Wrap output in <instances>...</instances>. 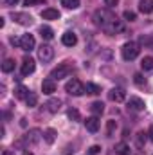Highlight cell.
<instances>
[{"label":"cell","mask_w":153,"mask_h":155,"mask_svg":"<svg viewBox=\"0 0 153 155\" xmlns=\"http://www.w3.org/2000/svg\"><path fill=\"white\" fill-rule=\"evenodd\" d=\"M114 20H115V15L110 11V9H97V11L94 13V24L99 25L103 31H105Z\"/></svg>","instance_id":"1"},{"label":"cell","mask_w":153,"mask_h":155,"mask_svg":"<svg viewBox=\"0 0 153 155\" xmlns=\"http://www.w3.org/2000/svg\"><path fill=\"white\" fill-rule=\"evenodd\" d=\"M139 52H141V45H139L137 41H126V43L122 45V49H121V54H122V58H124L126 61L135 60V58L139 56Z\"/></svg>","instance_id":"2"},{"label":"cell","mask_w":153,"mask_h":155,"mask_svg":"<svg viewBox=\"0 0 153 155\" xmlns=\"http://www.w3.org/2000/svg\"><path fill=\"white\" fill-rule=\"evenodd\" d=\"M119 0H105V5H108V7H112V5H115Z\"/></svg>","instance_id":"36"},{"label":"cell","mask_w":153,"mask_h":155,"mask_svg":"<svg viewBox=\"0 0 153 155\" xmlns=\"http://www.w3.org/2000/svg\"><path fill=\"white\" fill-rule=\"evenodd\" d=\"M56 135H58V134H56V130H54V128H47V130H45V134H43V137H45V141H47L49 144H52V143L56 141Z\"/></svg>","instance_id":"23"},{"label":"cell","mask_w":153,"mask_h":155,"mask_svg":"<svg viewBox=\"0 0 153 155\" xmlns=\"http://www.w3.org/2000/svg\"><path fill=\"white\" fill-rule=\"evenodd\" d=\"M4 2H5L7 5H16V4H18V0H4Z\"/></svg>","instance_id":"37"},{"label":"cell","mask_w":153,"mask_h":155,"mask_svg":"<svg viewBox=\"0 0 153 155\" xmlns=\"http://www.w3.org/2000/svg\"><path fill=\"white\" fill-rule=\"evenodd\" d=\"M15 71V60H5L2 63V72H11Z\"/></svg>","instance_id":"27"},{"label":"cell","mask_w":153,"mask_h":155,"mask_svg":"<svg viewBox=\"0 0 153 155\" xmlns=\"http://www.w3.org/2000/svg\"><path fill=\"white\" fill-rule=\"evenodd\" d=\"M99 150H101L99 146H90V150H88V152H90V155H97V153H99Z\"/></svg>","instance_id":"35"},{"label":"cell","mask_w":153,"mask_h":155,"mask_svg":"<svg viewBox=\"0 0 153 155\" xmlns=\"http://www.w3.org/2000/svg\"><path fill=\"white\" fill-rule=\"evenodd\" d=\"M148 135H150V139L153 141V126H150V130H148Z\"/></svg>","instance_id":"38"},{"label":"cell","mask_w":153,"mask_h":155,"mask_svg":"<svg viewBox=\"0 0 153 155\" xmlns=\"http://www.w3.org/2000/svg\"><path fill=\"white\" fill-rule=\"evenodd\" d=\"M141 43L148 49L153 51V35H146V36H141Z\"/></svg>","instance_id":"26"},{"label":"cell","mask_w":153,"mask_h":155,"mask_svg":"<svg viewBox=\"0 0 153 155\" xmlns=\"http://www.w3.org/2000/svg\"><path fill=\"white\" fill-rule=\"evenodd\" d=\"M108 97H110V101L121 103V101H124V99H126V92H124L122 88H112V90L108 92Z\"/></svg>","instance_id":"12"},{"label":"cell","mask_w":153,"mask_h":155,"mask_svg":"<svg viewBox=\"0 0 153 155\" xmlns=\"http://www.w3.org/2000/svg\"><path fill=\"white\" fill-rule=\"evenodd\" d=\"M34 47H36V41H34V36H33V35H24V36L20 38V49H22V51L31 52Z\"/></svg>","instance_id":"6"},{"label":"cell","mask_w":153,"mask_h":155,"mask_svg":"<svg viewBox=\"0 0 153 155\" xmlns=\"http://www.w3.org/2000/svg\"><path fill=\"white\" fill-rule=\"evenodd\" d=\"M65 90H67L70 96H81V94L86 92V90H85V85H83L79 79H70V81H67Z\"/></svg>","instance_id":"4"},{"label":"cell","mask_w":153,"mask_h":155,"mask_svg":"<svg viewBox=\"0 0 153 155\" xmlns=\"http://www.w3.org/2000/svg\"><path fill=\"white\" fill-rule=\"evenodd\" d=\"M40 139H41V132H40L38 128H33V130H29L25 135H24V143L25 144H36V143H40Z\"/></svg>","instance_id":"7"},{"label":"cell","mask_w":153,"mask_h":155,"mask_svg":"<svg viewBox=\"0 0 153 155\" xmlns=\"http://www.w3.org/2000/svg\"><path fill=\"white\" fill-rule=\"evenodd\" d=\"M114 130H115V121H108L106 123V137H114Z\"/></svg>","instance_id":"30"},{"label":"cell","mask_w":153,"mask_h":155,"mask_svg":"<svg viewBox=\"0 0 153 155\" xmlns=\"http://www.w3.org/2000/svg\"><path fill=\"white\" fill-rule=\"evenodd\" d=\"M40 36L49 41V40L54 38V31H52L50 27H47V25H41V27H40Z\"/></svg>","instance_id":"19"},{"label":"cell","mask_w":153,"mask_h":155,"mask_svg":"<svg viewBox=\"0 0 153 155\" xmlns=\"http://www.w3.org/2000/svg\"><path fill=\"white\" fill-rule=\"evenodd\" d=\"M137 18V15L133 13V11H124V20H130V22H133Z\"/></svg>","instance_id":"33"},{"label":"cell","mask_w":153,"mask_h":155,"mask_svg":"<svg viewBox=\"0 0 153 155\" xmlns=\"http://www.w3.org/2000/svg\"><path fill=\"white\" fill-rule=\"evenodd\" d=\"M141 67H142V71L151 72V71H153V58H151V56H146V58L141 61Z\"/></svg>","instance_id":"24"},{"label":"cell","mask_w":153,"mask_h":155,"mask_svg":"<svg viewBox=\"0 0 153 155\" xmlns=\"http://www.w3.org/2000/svg\"><path fill=\"white\" fill-rule=\"evenodd\" d=\"M34 69H36V63H34L33 58L27 56V58L22 60V76H29V74H33Z\"/></svg>","instance_id":"8"},{"label":"cell","mask_w":153,"mask_h":155,"mask_svg":"<svg viewBox=\"0 0 153 155\" xmlns=\"http://www.w3.org/2000/svg\"><path fill=\"white\" fill-rule=\"evenodd\" d=\"M41 92H43V94H47V96L54 94V92H56V81H54L52 78L43 79V83H41Z\"/></svg>","instance_id":"10"},{"label":"cell","mask_w":153,"mask_h":155,"mask_svg":"<svg viewBox=\"0 0 153 155\" xmlns=\"http://www.w3.org/2000/svg\"><path fill=\"white\" fill-rule=\"evenodd\" d=\"M115 153L117 155H130V146L126 143H117L115 144Z\"/></svg>","instance_id":"22"},{"label":"cell","mask_w":153,"mask_h":155,"mask_svg":"<svg viewBox=\"0 0 153 155\" xmlns=\"http://www.w3.org/2000/svg\"><path fill=\"white\" fill-rule=\"evenodd\" d=\"M25 103H27V107H36V103H38V96H36L34 92H29Z\"/></svg>","instance_id":"28"},{"label":"cell","mask_w":153,"mask_h":155,"mask_svg":"<svg viewBox=\"0 0 153 155\" xmlns=\"http://www.w3.org/2000/svg\"><path fill=\"white\" fill-rule=\"evenodd\" d=\"M45 108L50 112V114H56L60 108H61V99H56V97H52V99H49L47 103H45Z\"/></svg>","instance_id":"16"},{"label":"cell","mask_w":153,"mask_h":155,"mask_svg":"<svg viewBox=\"0 0 153 155\" xmlns=\"http://www.w3.org/2000/svg\"><path fill=\"white\" fill-rule=\"evenodd\" d=\"M61 4L67 9H77L79 7V0H61Z\"/></svg>","instance_id":"29"},{"label":"cell","mask_w":153,"mask_h":155,"mask_svg":"<svg viewBox=\"0 0 153 155\" xmlns=\"http://www.w3.org/2000/svg\"><path fill=\"white\" fill-rule=\"evenodd\" d=\"M25 5H34V4H45V0H24Z\"/></svg>","instance_id":"34"},{"label":"cell","mask_w":153,"mask_h":155,"mask_svg":"<svg viewBox=\"0 0 153 155\" xmlns=\"http://www.w3.org/2000/svg\"><path fill=\"white\" fill-rule=\"evenodd\" d=\"M103 110H105V105H103L101 101H96V103H92V105H90V112H92L94 116H101V114H103Z\"/></svg>","instance_id":"21"},{"label":"cell","mask_w":153,"mask_h":155,"mask_svg":"<svg viewBox=\"0 0 153 155\" xmlns=\"http://www.w3.org/2000/svg\"><path fill=\"white\" fill-rule=\"evenodd\" d=\"M144 101L141 99V97H130L128 99V108L130 110H133V112H142L144 110Z\"/></svg>","instance_id":"11"},{"label":"cell","mask_w":153,"mask_h":155,"mask_svg":"<svg viewBox=\"0 0 153 155\" xmlns=\"http://www.w3.org/2000/svg\"><path fill=\"white\" fill-rule=\"evenodd\" d=\"M2 155H13L11 150H2Z\"/></svg>","instance_id":"39"},{"label":"cell","mask_w":153,"mask_h":155,"mask_svg":"<svg viewBox=\"0 0 153 155\" xmlns=\"http://www.w3.org/2000/svg\"><path fill=\"white\" fill-rule=\"evenodd\" d=\"M41 18L43 20H58L60 18V11L58 9H52V7H47L41 11Z\"/></svg>","instance_id":"15"},{"label":"cell","mask_w":153,"mask_h":155,"mask_svg":"<svg viewBox=\"0 0 153 155\" xmlns=\"http://www.w3.org/2000/svg\"><path fill=\"white\" fill-rule=\"evenodd\" d=\"M133 81H135V85H139V87H144V85H146V79L142 78V74H135V76H133Z\"/></svg>","instance_id":"32"},{"label":"cell","mask_w":153,"mask_h":155,"mask_svg":"<svg viewBox=\"0 0 153 155\" xmlns=\"http://www.w3.org/2000/svg\"><path fill=\"white\" fill-rule=\"evenodd\" d=\"M67 116H69L70 121H79V112H77L76 108H70V110L67 112Z\"/></svg>","instance_id":"31"},{"label":"cell","mask_w":153,"mask_h":155,"mask_svg":"<svg viewBox=\"0 0 153 155\" xmlns=\"http://www.w3.org/2000/svg\"><path fill=\"white\" fill-rule=\"evenodd\" d=\"M85 90H86V94H92V96H97V94L101 92V88H99L96 83H86V85H85Z\"/></svg>","instance_id":"25"},{"label":"cell","mask_w":153,"mask_h":155,"mask_svg":"<svg viewBox=\"0 0 153 155\" xmlns=\"http://www.w3.org/2000/svg\"><path fill=\"white\" fill-rule=\"evenodd\" d=\"M122 29H124V25H122V22L115 18L114 22H112V24H110V25H108V27L105 29V33H108V35H117V33H121Z\"/></svg>","instance_id":"14"},{"label":"cell","mask_w":153,"mask_h":155,"mask_svg":"<svg viewBox=\"0 0 153 155\" xmlns=\"http://www.w3.org/2000/svg\"><path fill=\"white\" fill-rule=\"evenodd\" d=\"M139 11L144 13V15L153 13V0H141L139 2Z\"/></svg>","instance_id":"18"},{"label":"cell","mask_w":153,"mask_h":155,"mask_svg":"<svg viewBox=\"0 0 153 155\" xmlns=\"http://www.w3.org/2000/svg\"><path fill=\"white\" fill-rule=\"evenodd\" d=\"M72 71H74V67L70 65V63H61V65H58L52 72H50V78L56 81V79H63V78H69L72 74Z\"/></svg>","instance_id":"3"},{"label":"cell","mask_w":153,"mask_h":155,"mask_svg":"<svg viewBox=\"0 0 153 155\" xmlns=\"http://www.w3.org/2000/svg\"><path fill=\"white\" fill-rule=\"evenodd\" d=\"M22 155H33V153H31V152H24Z\"/></svg>","instance_id":"40"},{"label":"cell","mask_w":153,"mask_h":155,"mask_svg":"<svg viewBox=\"0 0 153 155\" xmlns=\"http://www.w3.org/2000/svg\"><path fill=\"white\" fill-rule=\"evenodd\" d=\"M61 41H63V45H67V47H74L77 43V36L74 33H70V31H67V33H63V36H61Z\"/></svg>","instance_id":"17"},{"label":"cell","mask_w":153,"mask_h":155,"mask_svg":"<svg viewBox=\"0 0 153 155\" xmlns=\"http://www.w3.org/2000/svg\"><path fill=\"white\" fill-rule=\"evenodd\" d=\"M85 126H86V130H88V132L96 134V132L99 130V119H97V116L86 117V121H85Z\"/></svg>","instance_id":"13"},{"label":"cell","mask_w":153,"mask_h":155,"mask_svg":"<svg viewBox=\"0 0 153 155\" xmlns=\"http://www.w3.org/2000/svg\"><path fill=\"white\" fill-rule=\"evenodd\" d=\"M13 20L20 25H31L33 24V16L27 13H13Z\"/></svg>","instance_id":"9"},{"label":"cell","mask_w":153,"mask_h":155,"mask_svg":"<svg viewBox=\"0 0 153 155\" xmlns=\"http://www.w3.org/2000/svg\"><path fill=\"white\" fill-rule=\"evenodd\" d=\"M38 58H40V61H43V63H49V61L54 58V49H52L50 45L43 43V45L38 49Z\"/></svg>","instance_id":"5"},{"label":"cell","mask_w":153,"mask_h":155,"mask_svg":"<svg viewBox=\"0 0 153 155\" xmlns=\"http://www.w3.org/2000/svg\"><path fill=\"white\" fill-rule=\"evenodd\" d=\"M29 88H25L24 85H20V87H16V90H15V96H16V99H27V96H29Z\"/></svg>","instance_id":"20"}]
</instances>
